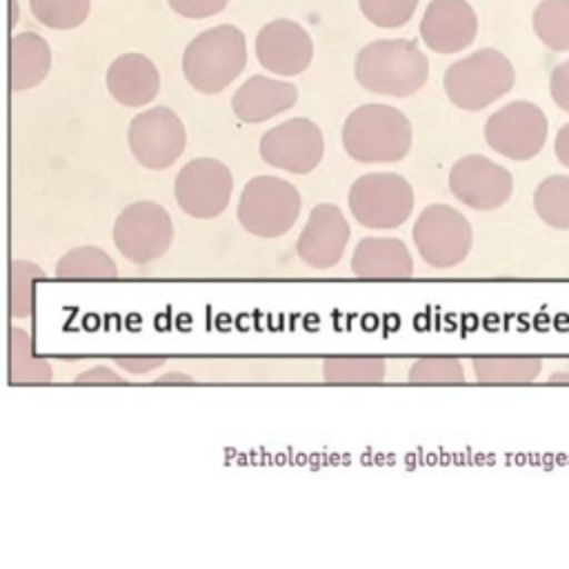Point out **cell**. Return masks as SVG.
Listing matches in <instances>:
<instances>
[{
	"label": "cell",
	"mask_w": 569,
	"mask_h": 569,
	"mask_svg": "<svg viewBox=\"0 0 569 569\" xmlns=\"http://www.w3.org/2000/svg\"><path fill=\"white\" fill-rule=\"evenodd\" d=\"M356 80L371 93L407 98L422 89L429 60L413 40L385 38L365 44L356 56Z\"/></svg>",
	"instance_id": "obj_1"
},
{
	"label": "cell",
	"mask_w": 569,
	"mask_h": 569,
	"mask_svg": "<svg viewBox=\"0 0 569 569\" xmlns=\"http://www.w3.org/2000/svg\"><path fill=\"white\" fill-rule=\"evenodd\" d=\"M413 142L409 118L382 102L356 107L342 124V147L356 162H398Z\"/></svg>",
	"instance_id": "obj_2"
},
{
	"label": "cell",
	"mask_w": 569,
	"mask_h": 569,
	"mask_svg": "<svg viewBox=\"0 0 569 569\" xmlns=\"http://www.w3.org/2000/svg\"><path fill=\"white\" fill-rule=\"evenodd\" d=\"M247 64L244 33L233 24H218L198 33L182 53L187 82L207 96L227 89Z\"/></svg>",
	"instance_id": "obj_3"
},
{
	"label": "cell",
	"mask_w": 569,
	"mask_h": 569,
	"mask_svg": "<svg viewBox=\"0 0 569 569\" xmlns=\"http://www.w3.org/2000/svg\"><path fill=\"white\" fill-rule=\"evenodd\" d=\"M516 71L511 60L498 49H478L453 62L445 73V91L453 107L480 111L511 91Z\"/></svg>",
	"instance_id": "obj_4"
},
{
	"label": "cell",
	"mask_w": 569,
	"mask_h": 569,
	"mask_svg": "<svg viewBox=\"0 0 569 569\" xmlns=\"http://www.w3.org/2000/svg\"><path fill=\"white\" fill-rule=\"evenodd\" d=\"M300 191L276 176L251 178L238 200V220L251 236L280 238L298 220Z\"/></svg>",
	"instance_id": "obj_5"
},
{
	"label": "cell",
	"mask_w": 569,
	"mask_h": 569,
	"mask_svg": "<svg viewBox=\"0 0 569 569\" xmlns=\"http://www.w3.org/2000/svg\"><path fill=\"white\" fill-rule=\"evenodd\" d=\"M413 187L393 171H371L353 180L349 211L367 229H396L413 213Z\"/></svg>",
	"instance_id": "obj_6"
},
{
	"label": "cell",
	"mask_w": 569,
	"mask_h": 569,
	"mask_svg": "<svg viewBox=\"0 0 569 569\" xmlns=\"http://www.w3.org/2000/svg\"><path fill=\"white\" fill-rule=\"evenodd\" d=\"M413 244L420 258L436 269L460 264L473 244L469 220L453 207L436 202L420 211L411 229Z\"/></svg>",
	"instance_id": "obj_7"
},
{
	"label": "cell",
	"mask_w": 569,
	"mask_h": 569,
	"mask_svg": "<svg viewBox=\"0 0 569 569\" xmlns=\"http://www.w3.org/2000/svg\"><path fill=\"white\" fill-rule=\"evenodd\" d=\"M549 133L545 111L529 100H513L493 111L485 122V142L507 160L525 162L536 158Z\"/></svg>",
	"instance_id": "obj_8"
},
{
	"label": "cell",
	"mask_w": 569,
	"mask_h": 569,
	"mask_svg": "<svg viewBox=\"0 0 569 569\" xmlns=\"http://www.w3.org/2000/svg\"><path fill=\"white\" fill-rule=\"evenodd\" d=\"M173 240V222L167 209L151 200L131 202L113 224L116 249L133 264H149L167 253Z\"/></svg>",
	"instance_id": "obj_9"
},
{
	"label": "cell",
	"mask_w": 569,
	"mask_h": 569,
	"mask_svg": "<svg viewBox=\"0 0 569 569\" xmlns=\"http://www.w3.org/2000/svg\"><path fill=\"white\" fill-rule=\"evenodd\" d=\"M233 191L231 169L216 158L189 160L173 180V196L178 207L198 220L218 218Z\"/></svg>",
	"instance_id": "obj_10"
},
{
	"label": "cell",
	"mask_w": 569,
	"mask_h": 569,
	"mask_svg": "<svg viewBox=\"0 0 569 569\" xmlns=\"http://www.w3.org/2000/svg\"><path fill=\"white\" fill-rule=\"evenodd\" d=\"M133 158L153 171L171 167L184 151L187 131L169 107H151L129 122L127 131Z\"/></svg>",
	"instance_id": "obj_11"
},
{
	"label": "cell",
	"mask_w": 569,
	"mask_h": 569,
	"mask_svg": "<svg viewBox=\"0 0 569 569\" xmlns=\"http://www.w3.org/2000/svg\"><path fill=\"white\" fill-rule=\"evenodd\" d=\"M325 156V136L309 118H291L271 127L260 138V158L289 173L313 171Z\"/></svg>",
	"instance_id": "obj_12"
},
{
	"label": "cell",
	"mask_w": 569,
	"mask_h": 569,
	"mask_svg": "<svg viewBox=\"0 0 569 569\" xmlns=\"http://www.w3.org/2000/svg\"><path fill=\"white\" fill-rule=\"evenodd\" d=\"M449 191L476 211L502 207L513 193V178L507 167L482 153H469L453 162L449 171Z\"/></svg>",
	"instance_id": "obj_13"
},
{
	"label": "cell",
	"mask_w": 569,
	"mask_h": 569,
	"mask_svg": "<svg viewBox=\"0 0 569 569\" xmlns=\"http://www.w3.org/2000/svg\"><path fill=\"white\" fill-rule=\"evenodd\" d=\"M351 229L342 209L333 202H320L311 209L298 242V258L311 269H329L340 262Z\"/></svg>",
	"instance_id": "obj_14"
},
{
	"label": "cell",
	"mask_w": 569,
	"mask_h": 569,
	"mask_svg": "<svg viewBox=\"0 0 569 569\" xmlns=\"http://www.w3.org/2000/svg\"><path fill=\"white\" fill-rule=\"evenodd\" d=\"M256 58L276 76H298L311 64L313 42L305 27L293 20L278 18L258 31Z\"/></svg>",
	"instance_id": "obj_15"
},
{
	"label": "cell",
	"mask_w": 569,
	"mask_h": 569,
	"mask_svg": "<svg viewBox=\"0 0 569 569\" xmlns=\"http://www.w3.org/2000/svg\"><path fill=\"white\" fill-rule=\"evenodd\" d=\"M478 33V18L467 0H431L420 20V38L436 53H458Z\"/></svg>",
	"instance_id": "obj_16"
},
{
	"label": "cell",
	"mask_w": 569,
	"mask_h": 569,
	"mask_svg": "<svg viewBox=\"0 0 569 569\" xmlns=\"http://www.w3.org/2000/svg\"><path fill=\"white\" fill-rule=\"evenodd\" d=\"M298 100V87L269 76H251L231 98V109L238 120L258 124L278 113L289 111Z\"/></svg>",
	"instance_id": "obj_17"
},
{
	"label": "cell",
	"mask_w": 569,
	"mask_h": 569,
	"mask_svg": "<svg viewBox=\"0 0 569 569\" xmlns=\"http://www.w3.org/2000/svg\"><path fill=\"white\" fill-rule=\"evenodd\" d=\"M107 89L122 107H144L160 91V73L142 53H122L107 69Z\"/></svg>",
	"instance_id": "obj_18"
},
{
	"label": "cell",
	"mask_w": 569,
	"mask_h": 569,
	"mask_svg": "<svg viewBox=\"0 0 569 569\" xmlns=\"http://www.w3.org/2000/svg\"><path fill=\"white\" fill-rule=\"evenodd\" d=\"M351 271L358 278H409L413 258L402 240L369 236L356 244Z\"/></svg>",
	"instance_id": "obj_19"
},
{
	"label": "cell",
	"mask_w": 569,
	"mask_h": 569,
	"mask_svg": "<svg viewBox=\"0 0 569 569\" xmlns=\"http://www.w3.org/2000/svg\"><path fill=\"white\" fill-rule=\"evenodd\" d=\"M51 69V47L33 31L16 33L9 42V87L24 91L40 84Z\"/></svg>",
	"instance_id": "obj_20"
},
{
	"label": "cell",
	"mask_w": 569,
	"mask_h": 569,
	"mask_svg": "<svg viewBox=\"0 0 569 569\" xmlns=\"http://www.w3.org/2000/svg\"><path fill=\"white\" fill-rule=\"evenodd\" d=\"M542 362L533 356H478L473 371L480 382H531L538 378Z\"/></svg>",
	"instance_id": "obj_21"
},
{
	"label": "cell",
	"mask_w": 569,
	"mask_h": 569,
	"mask_svg": "<svg viewBox=\"0 0 569 569\" xmlns=\"http://www.w3.org/2000/svg\"><path fill=\"white\" fill-rule=\"evenodd\" d=\"M533 209L551 229H569V176H549L533 191Z\"/></svg>",
	"instance_id": "obj_22"
},
{
	"label": "cell",
	"mask_w": 569,
	"mask_h": 569,
	"mask_svg": "<svg viewBox=\"0 0 569 569\" xmlns=\"http://www.w3.org/2000/svg\"><path fill=\"white\" fill-rule=\"evenodd\" d=\"M58 278H116L118 267L109 253L98 247H78L67 251L56 264Z\"/></svg>",
	"instance_id": "obj_23"
},
{
	"label": "cell",
	"mask_w": 569,
	"mask_h": 569,
	"mask_svg": "<svg viewBox=\"0 0 569 569\" xmlns=\"http://www.w3.org/2000/svg\"><path fill=\"white\" fill-rule=\"evenodd\" d=\"M533 31L551 51H569V0H542L533 11Z\"/></svg>",
	"instance_id": "obj_24"
},
{
	"label": "cell",
	"mask_w": 569,
	"mask_h": 569,
	"mask_svg": "<svg viewBox=\"0 0 569 569\" xmlns=\"http://www.w3.org/2000/svg\"><path fill=\"white\" fill-rule=\"evenodd\" d=\"M385 371V360L376 356H336L322 362V376L329 382H378Z\"/></svg>",
	"instance_id": "obj_25"
},
{
	"label": "cell",
	"mask_w": 569,
	"mask_h": 569,
	"mask_svg": "<svg viewBox=\"0 0 569 569\" xmlns=\"http://www.w3.org/2000/svg\"><path fill=\"white\" fill-rule=\"evenodd\" d=\"M33 18L49 29H76L91 9V0H29Z\"/></svg>",
	"instance_id": "obj_26"
},
{
	"label": "cell",
	"mask_w": 569,
	"mask_h": 569,
	"mask_svg": "<svg viewBox=\"0 0 569 569\" xmlns=\"http://www.w3.org/2000/svg\"><path fill=\"white\" fill-rule=\"evenodd\" d=\"M9 353H11V378L20 382H42L49 380V367L44 360L33 356V345L27 331L11 329L9 340Z\"/></svg>",
	"instance_id": "obj_27"
},
{
	"label": "cell",
	"mask_w": 569,
	"mask_h": 569,
	"mask_svg": "<svg viewBox=\"0 0 569 569\" xmlns=\"http://www.w3.org/2000/svg\"><path fill=\"white\" fill-rule=\"evenodd\" d=\"M420 0H358L365 18L382 29H396L407 24Z\"/></svg>",
	"instance_id": "obj_28"
},
{
	"label": "cell",
	"mask_w": 569,
	"mask_h": 569,
	"mask_svg": "<svg viewBox=\"0 0 569 569\" xmlns=\"http://www.w3.org/2000/svg\"><path fill=\"white\" fill-rule=\"evenodd\" d=\"M409 380L411 382H462L465 367L453 356H429L411 365Z\"/></svg>",
	"instance_id": "obj_29"
},
{
	"label": "cell",
	"mask_w": 569,
	"mask_h": 569,
	"mask_svg": "<svg viewBox=\"0 0 569 569\" xmlns=\"http://www.w3.org/2000/svg\"><path fill=\"white\" fill-rule=\"evenodd\" d=\"M36 276H44V271L38 264L31 262H13L11 264V291H9V305L13 318H27L31 313L33 302V287L31 282Z\"/></svg>",
	"instance_id": "obj_30"
},
{
	"label": "cell",
	"mask_w": 569,
	"mask_h": 569,
	"mask_svg": "<svg viewBox=\"0 0 569 569\" xmlns=\"http://www.w3.org/2000/svg\"><path fill=\"white\" fill-rule=\"evenodd\" d=\"M167 2L176 13H180L184 18L200 20V18L220 13L229 0H167Z\"/></svg>",
	"instance_id": "obj_31"
},
{
	"label": "cell",
	"mask_w": 569,
	"mask_h": 569,
	"mask_svg": "<svg viewBox=\"0 0 569 569\" xmlns=\"http://www.w3.org/2000/svg\"><path fill=\"white\" fill-rule=\"evenodd\" d=\"M549 91L553 102L569 113V60L560 62L558 67H553L551 78H549Z\"/></svg>",
	"instance_id": "obj_32"
},
{
	"label": "cell",
	"mask_w": 569,
	"mask_h": 569,
	"mask_svg": "<svg viewBox=\"0 0 569 569\" xmlns=\"http://www.w3.org/2000/svg\"><path fill=\"white\" fill-rule=\"evenodd\" d=\"M76 382H98V385H107V382H124V378H120L116 371L107 369V367H93L82 371Z\"/></svg>",
	"instance_id": "obj_33"
},
{
	"label": "cell",
	"mask_w": 569,
	"mask_h": 569,
	"mask_svg": "<svg viewBox=\"0 0 569 569\" xmlns=\"http://www.w3.org/2000/svg\"><path fill=\"white\" fill-rule=\"evenodd\" d=\"M118 362L129 369L131 373H147L156 367H160L164 360L162 358H118Z\"/></svg>",
	"instance_id": "obj_34"
},
{
	"label": "cell",
	"mask_w": 569,
	"mask_h": 569,
	"mask_svg": "<svg viewBox=\"0 0 569 569\" xmlns=\"http://www.w3.org/2000/svg\"><path fill=\"white\" fill-rule=\"evenodd\" d=\"M553 153L562 167L569 169V122L562 124L553 140Z\"/></svg>",
	"instance_id": "obj_35"
},
{
	"label": "cell",
	"mask_w": 569,
	"mask_h": 569,
	"mask_svg": "<svg viewBox=\"0 0 569 569\" xmlns=\"http://www.w3.org/2000/svg\"><path fill=\"white\" fill-rule=\"evenodd\" d=\"M156 382H162V385H167V382H193L187 373H178V371H173V373H164V376H160Z\"/></svg>",
	"instance_id": "obj_36"
},
{
	"label": "cell",
	"mask_w": 569,
	"mask_h": 569,
	"mask_svg": "<svg viewBox=\"0 0 569 569\" xmlns=\"http://www.w3.org/2000/svg\"><path fill=\"white\" fill-rule=\"evenodd\" d=\"M549 382H569V376H562V373H553L549 378Z\"/></svg>",
	"instance_id": "obj_37"
}]
</instances>
